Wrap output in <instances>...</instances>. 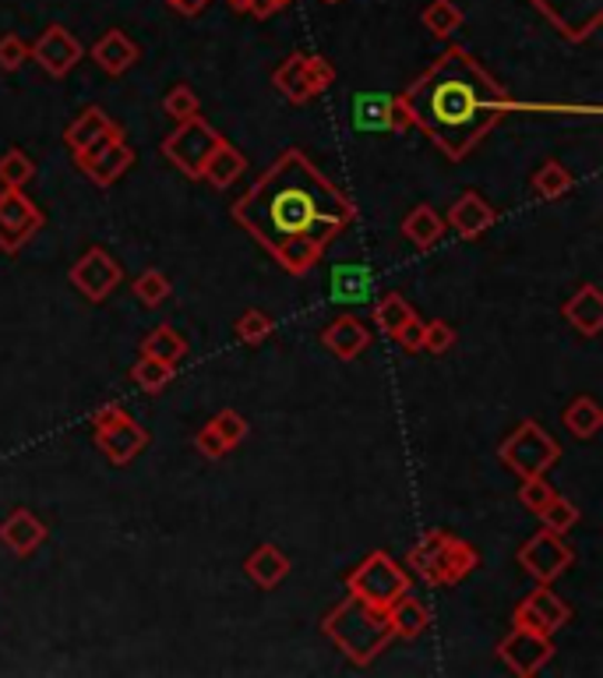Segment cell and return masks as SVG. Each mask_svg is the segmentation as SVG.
I'll list each match as a JSON object with an SVG mask.
<instances>
[{"label": "cell", "mask_w": 603, "mask_h": 678, "mask_svg": "<svg viewBox=\"0 0 603 678\" xmlns=\"http://www.w3.org/2000/svg\"><path fill=\"white\" fill-rule=\"evenodd\" d=\"M230 216L289 276H307L353 226L357 205L304 149H286L234 202Z\"/></svg>", "instance_id": "1"}, {"label": "cell", "mask_w": 603, "mask_h": 678, "mask_svg": "<svg viewBox=\"0 0 603 678\" xmlns=\"http://www.w3.org/2000/svg\"><path fill=\"white\" fill-rule=\"evenodd\" d=\"M409 125L421 128L448 159H466L515 110V99L481 60L448 47L399 92Z\"/></svg>", "instance_id": "2"}, {"label": "cell", "mask_w": 603, "mask_h": 678, "mask_svg": "<svg viewBox=\"0 0 603 678\" xmlns=\"http://www.w3.org/2000/svg\"><path fill=\"white\" fill-rule=\"evenodd\" d=\"M322 632L336 643L349 665L367 668L374 657L385 654V647L395 640V632L385 619V608H374L360 598H343L336 608H328L322 619Z\"/></svg>", "instance_id": "3"}, {"label": "cell", "mask_w": 603, "mask_h": 678, "mask_svg": "<svg viewBox=\"0 0 603 678\" xmlns=\"http://www.w3.org/2000/svg\"><path fill=\"white\" fill-rule=\"evenodd\" d=\"M481 566V551L448 530H427L406 554V569H413L431 587H455Z\"/></svg>", "instance_id": "4"}, {"label": "cell", "mask_w": 603, "mask_h": 678, "mask_svg": "<svg viewBox=\"0 0 603 678\" xmlns=\"http://www.w3.org/2000/svg\"><path fill=\"white\" fill-rule=\"evenodd\" d=\"M346 590L353 593V598H360L374 608H388L392 601H399L403 593L413 590V577H409V569L395 562L388 551H370L349 569Z\"/></svg>", "instance_id": "5"}, {"label": "cell", "mask_w": 603, "mask_h": 678, "mask_svg": "<svg viewBox=\"0 0 603 678\" xmlns=\"http://www.w3.org/2000/svg\"><path fill=\"white\" fill-rule=\"evenodd\" d=\"M497 460H502L515 478H533V474H547L551 466L561 460V445L551 431L526 417L512 428V435L497 445Z\"/></svg>", "instance_id": "6"}, {"label": "cell", "mask_w": 603, "mask_h": 678, "mask_svg": "<svg viewBox=\"0 0 603 678\" xmlns=\"http://www.w3.org/2000/svg\"><path fill=\"white\" fill-rule=\"evenodd\" d=\"M273 86L279 89L283 99L294 102V107H304V102L318 99L322 92L336 86V68L318 53H289L273 71Z\"/></svg>", "instance_id": "7"}, {"label": "cell", "mask_w": 603, "mask_h": 678, "mask_svg": "<svg viewBox=\"0 0 603 678\" xmlns=\"http://www.w3.org/2000/svg\"><path fill=\"white\" fill-rule=\"evenodd\" d=\"M223 141V135L209 125L205 117L180 120V125L162 138V156L170 167H177L187 180H201L205 159L212 156V149Z\"/></svg>", "instance_id": "8"}, {"label": "cell", "mask_w": 603, "mask_h": 678, "mask_svg": "<svg viewBox=\"0 0 603 678\" xmlns=\"http://www.w3.org/2000/svg\"><path fill=\"white\" fill-rule=\"evenodd\" d=\"M518 569H526L536 583H554L557 577H565L575 562V551L565 544V533H554L540 527L533 538L523 541V548L515 551Z\"/></svg>", "instance_id": "9"}, {"label": "cell", "mask_w": 603, "mask_h": 678, "mask_svg": "<svg viewBox=\"0 0 603 678\" xmlns=\"http://www.w3.org/2000/svg\"><path fill=\"white\" fill-rule=\"evenodd\" d=\"M43 223H47V213L26 195V188L0 191V252L18 255L43 230Z\"/></svg>", "instance_id": "10"}, {"label": "cell", "mask_w": 603, "mask_h": 678, "mask_svg": "<svg viewBox=\"0 0 603 678\" xmlns=\"http://www.w3.org/2000/svg\"><path fill=\"white\" fill-rule=\"evenodd\" d=\"M349 125L360 135H403L413 128L399 92H357L349 102Z\"/></svg>", "instance_id": "11"}, {"label": "cell", "mask_w": 603, "mask_h": 678, "mask_svg": "<svg viewBox=\"0 0 603 678\" xmlns=\"http://www.w3.org/2000/svg\"><path fill=\"white\" fill-rule=\"evenodd\" d=\"M530 4L544 14L569 43H586L603 22V0H530Z\"/></svg>", "instance_id": "12"}, {"label": "cell", "mask_w": 603, "mask_h": 678, "mask_svg": "<svg viewBox=\"0 0 603 678\" xmlns=\"http://www.w3.org/2000/svg\"><path fill=\"white\" fill-rule=\"evenodd\" d=\"M75 163L96 188H113V184L135 167V146L123 138V131H117L110 138H102L89 153L75 156Z\"/></svg>", "instance_id": "13"}, {"label": "cell", "mask_w": 603, "mask_h": 678, "mask_svg": "<svg viewBox=\"0 0 603 678\" xmlns=\"http://www.w3.org/2000/svg\"><path fill=\"white\" fill-rule=\"evenodd\" d=\"M71 283L78 286V294L86 301L102 304L123 283V269L107 248H99L96 244V248H89L71 265Z\"/></svg>", "instance_id": "14"}, {"label": "cell", "mask_w": 603, "mask_h": 678, "mask_svg": "<svg viewBox=\"0 0 603 678\" xmlns=\"http://www.w3.org/2000/svg\"><path fill=\"white\" fill-rule=\"evenodd\" d=\"M81 57H86L81 39L71 29L57 26V22L39 32V39L29 47V60H36V65L43 68L50 78H68L78 68Z\"/></svg>", "instance_id": "15"}, {"label": "cell", "mask_w": 603, "mask_h": 678, "mask_svg": "<svg viewBox=\"0 0 603 678\" xmlns=\"http://www.w3.org/2000/svg\"><path fill=\"white\" fill-rule=\"evenodd\" d=\"M569 619H572V608L561 601L547 583H536V590H530L512 611V622L518 629H533L544 636H554L557 629H565Z\"/></svg>", "instance_id": "16"}, {"label": "cell", "mask_w": 603, "mask_h": 678, "mask_svg": "<svg viewBox=\"0 0 603 678\" xmlns=\"http://www.w3.org/2000/svg\"><path fill=\"white\" fill-rule=\"evenodd\" d=\"M497 657L505 661V668L518 678H533L554 657V640L544 632L533 629H512L502 643H497Z\"/></svg>", "instance_id": "17"}, {"label": "cell", "mask_w": 603, "mask_h": 678, "mask_svg": "<svg viewBox=\"0 0 603 678\" xmlns=\"http://www.w3.org/2000/svg\"><path fill=\"white\" fill-rule=\"evenodd\" d=\"M497 223V209L481 195V191H463L448 205V216H445V226L463 240H476L484 237L491 226Z\"/></svg>", "instance_id": "18"}, {"label": "cell", "mask_w": 603, "mask_h": 678, "mask_svg": "<svg viewBox=\"0 0 603 678\" xmlns=\"http://www.w3.org/2000/svg\"><path fill=\"white\" fill-rule=\"evenodd\" d=\"M96 445L113 466H123L149 445V431H145L131 414H123L120 421H113L107 428H96Z\"/></svg>", "instance_id": "19"}, {"label": "cell", "mask_w": 603, "mask_h": 678, "mask_svg": "<svg viewBox=\"0 0 603 678\" xmlns=\"http://www.w3.org/2000/svg\"><path fill=\"white\" fill-rule=\"evenodd\" d=\"M47 523L36 517L32 509L18 505L11 509L4 523H0V544H4L11 554H18V559H29V554H36L39 548L47 544Z\"/></svg>", "instance_id": "20"}, {"label": "cell", "mask_w": 603, "mask_h": 678, "mask_svg": "<svg viewBox=\"0 0 603 678\" xmlns=\"http://www.w3.org/2000/svg\"><path fill=\"white\" fill-rule=\"evenodd\" d=\"M120 128L113 125V117L107 110H102V107H86L65 128V146H68L71 156H81V153H89L92 146H99L102 138H110Z\"/></svg>", "instance_id": "21"}, {"label": "cell", "mask_w": 603, "mask_h": 678, "mask_svg": "<svg viewBox=\"0 0 603 678\" xmlns=\"http://www.w3.org/2000/svg\"><path fill=\"white\" fill-rule=\"evenodd\" d=\"M89 53H92V60H96V65L107 71L110 78H120L123 71H131V68L138 65L141 47L135 43L128 32L110 29V32H102V36L96 39Z\"/></svg>", "instance_id": "22"}, {"label": "cell", "mask_w": 603, "mask_h": 678, "mask_svg": "<svg viewBox=\"0 0 603 678\" xmlns=\"http://www.w3.org/2000/svg\"><path fill=\"white\" fill-rule=\"evenodd\" d=\"M322 343H325V351L336 354L339 361H357V357L367 351V346H370V333H367V325H364L360 318L339 315V318H332V322L325 325Z\"/></svg>", "instance_id": "23"}, {"label": "cell", "mask_w": 603, "mask_h": 678, "mask_svg": "<svg viewBox=\"0 0 603 678\" xmlns=\"http://www.w3.org/2000/svg\"><path fill=\"white\" fill-rule=\"evenodd\" d=\"M561 315H565V322L575 328V333L582 336H600L603 333V294L600 286L593 283H582L579 291L565 301V307H561Z\"/></svg>", "instance_id": "24"}, {"label": "cell", "mask_w": 603, "mask_h": 678, "mask_svg": "<svg viewBox=\"0 0 603 678\" xmlns=\"http://www.w3.org/2000/svg\"><path fill=\"white\" fill-rule=\"evenodd\" d=\"M244 174H247V156L226 138L212 149V156L205 159V167H201V180H209L216 191H230Z\"/></svg>", "instance_id": "25"}, {"label": "cell", "mask_w": 603, "mask_h": 678, "mask_svg": "<svg viewBox=\"0 0 603 678\" xmlns=\"http://www.w3.org/2000/svg\"><path fill=\"white\" fill-rule=\"evenodd\" d=\"M244 572L247 580L261 590H276L286 577H289V559L276 548V544H258L251 554L244 559Z\"/></svg>", "instance_id": "26"}, {"label": "cell", "mask_w": 603, "mask_h": 678, "mask_svg": "<svg viewBox=\"0 0 603 678\" xmlns=\"http://www.w3.org/2000/svg\"><path fill=\"white\" fill-rule=\"evenodd\" d=\"M385 619L395 632V640H417V636L427 632L431 626V611L421 598H413V593H403L399 601H392L385 608Z\"/></svg>", "instance_id": "27"}, {"label": "cell", "mask_w": 603, "mask_h": 678, "mask_svg": "<svg viewBox=\"0 0 603 678\" xmlns=\"http://www.w3.org/2000/svg\"><path fill=\"white\" fill-rule=\"evenodd\" d=\"M374 294V273L367 265H339L332 273V301L346 304V307H357L364 301H370Z\"/></svg>", "instance_id": "28"}, {"label": "cell", "mask_w": 603, "mask_h": 678, "mask_svg": "<svg viewBox=\"0 0 603 678\" xmlns=\"http://www.w3.org/2000/svg\"><path fill=\"white\" fill-rule=\"evenodd\" d=\"M403 234H406V240L413 244V248L431 252L434 244H442V237L448 234V226H445V216L438 209H431V205H417V209L403 219Z\"/></svg>", "instance_id": "29"}, {"label": "cell", "mask_w": 603, "mask_h": 678, "mask_svg": "<svg viewBox=\"0 0 603 678\" xmlns=\"http://www.w3.org/2000/svg\"><path fill=\"white\" fill-rule=\"evenodd\" d=\"M561 421H565L569 428V435L572 439H596L600 435V428H603V410L593 396H575L569 406H565V414H561Z\"/></svg>", "instance_id": "30"}, {"label": "cell", "mask_w": 603, "mask_h": 678, "mask_svg": "<svg viewBox=\"0 0 603 678\" xmlns=\"http://www.w3.org/2000/svg\"><path fill=\"white\" fill-rule=\"evenodd\" d=\"M177 379V364L170 361H159V357H149V354H141L135 364H131V382L141 389V393H162L166 385H170Z\"/></svg>", "instance_id": "31"}, {"label": "cell", "mask_w": 603, "mask_h": 678, "mask_svg": "<svg viewBox=\"0 0 603 678\" xmlns=\"http://www.w3.org/2000/svg\"><path fill=\"white\" fill-rule=\"evenodd\" d=\"M572 184H575V174L565 167L561 159H547L544 167H540L530 180V188L536 198H544V202H554L561 195H569L572 191Z\"/></svg>", "instance_id": "32"}, {"label": "cell", "mask_w": 603, "mask_h": 678, "mask_svg": "<svg viewBox=\"0 0 603 678\" xmlns=\"http://www.w3.org/2000/svg\"><path fill=\"white\" fill-rule=\"evenodd\" d=\"M409 318H417V312H413V304L403 297V294H385L378 304H374V322H378V333L395 340L399 336V328L409 322Z\"/></svg>", "instance_id": "33"}, {"label": "cell", "mask_w": 603, "mask_h": 678, "mask_svg": "<svg viewBox=\"0 0 603 678\" xmlns=\"http://www.w3.org/2000/svg\"><path fill=\"white\" fill-rule=\"evenodd\" d=\"M463 8L455 4V0H431V4L421 11V22L431 36H438V39H448L463 29Z\"/></svg>", "instance_id": "34"}, {"label": "cell", "mask_w": 603, "mask_h": 678, "mask_svg": "<svg viewBox=\"0 0 603 678\" xmlns=\"http://www.w3.org/2000/svg\"><path fill=\"white\" fill-rule=\"evenodd\" d=\"M141 354L159 357V361H170V364H180L187 357V340L177 333L174 325H156L152 333L141 340Z\"/></svg>", "instance_id": "35"}, {"label": "cell", "mask_w": 603, "mask_h": 678, "mask_svg": "<svg viewBox=\"0 0 603 678\" xmlns=\"http://www.w3.org/2000/svg\"><path fill=\"white\" fill-rule=\"evenodd\" d=\"M234 333H237V340L244 346H261V343H268V340L276 336V318L258 312V307H247V312L237 318Z\"/></svg>", "instance_id": "36"}, {"label": "cell", "mask_w": 603, "mask_h": 678, "mask_svg": "<svg viewBox=\"0 0 603 678\" xmlns=\"http://www.w3.org/2000/svg\"><path fill=\"white\" fill-rule=\"evenodd\" d=\"M36 177V163L26 149L0 153V188H26Z\"/></svg>", "instance_id": "37"}, {"label": "cell", "mask_w": 603, "mask_h": 678, "mask_svg": "<svg viewBox=\"0 0 603 678\" xmlns=\"http://www.w3.org/2000/svg\"><path fill=\"white\" fill-rule=\"evenodd\" d=\"M536 520L544 530H554V533H569L575 523H579V509L575 502H569L565 495H554L544 509L536 512Z\"/></svg>", "instance_id": "38"}, {"label": "cell", "mask_w": 603, "mask_h": 678, "mask_svg": "<svg viewBox=\"0 0 603 678\" xmlns=\"http://www.w3.org/2000/svg\"><path fill=\"white\" fill-rule=\"evenodd\" d=\"M131 291L141 304H149V307H159L166 297L174 294V286H170V276L159 273V269H145L135 283H131Z\"/></svg>", "instance_id": "39"}, {"label": "cell", "mask_w": 603, "mask_h": 678, "mask_svg": "<svg viewBox=\"0 0 603 678\" xmlns=\"http://www.w3.org/2000/svg\"><path fill=\"white\" fill-rule=\"evenodd\" d=\"M162 114L174 117L180 125V120H191V117L201 114V99H198V92L191 86H174L170 92L162 96Z\"/></svg>", "instance_id": "40"}, {"label": "cell", "mask_w": 603, "mask_h": 678, "mask_svg": "<svg viewBox=\"0 0 603 678\" xmlns=\"http://www.w3.org/2000/svg\"><path fill=\"white\" fill-rule=\"evenodd\" d=\"M554 495H557V491H554V484L547 481V474L518 478V502H523V509L533 512V517H536V512L544 509Z\"/></svg>", "instance_id": "41"}, {"label": "cell", "mask_w": 603, "mask_h": 678, "mask_svg": "<svg viewBox=\"0 0 603 678\" xmlns=\"http://www.w3.org/2000/svg\"><path fill=\"white\" fill-rule=\"evenodd\" d=\"M26 60H29V43L22 36H14V32L0 36V71H8V75L22 71Z\"/></svg>", "instance_id": "42"}, {"label": "cell", "mask_w": 603, "mask_h": 678, "mask_svg": "<svg viewBox=\"0 0 603 678\" xmlns=\"http://www.w3.org/2000/svg\"><path fill=\"white\" fill-rule=\"evenodd\" d=\"M452 343H455V328H452L445 318L424 322V351H427V354L442 357V354L452 351Z\"/></svg>", "instance_id": "43"}, {"label": "cell", "mask_w": 603, "mask_h": 678, "mask_svg": "<svg viewBox=\"0 0 603 678\" xmlns=\"http://www.w3.org/2000/svg\"><path fill=\"white\" fill-rule=\"evenodd\" d=\"M212 424H216V431L226 439V445H230V449L247 439V417L237 414V410H219V414L212 417Z\"/></svg>", "instance_id": "44"}, {"label": "cell", "mask_w": 603, "mask_h": 678, "mask_svg": "<svg viewBox=\"0 0 603 678\" xmlns=\"http://www.w3.org/2000/svg\"><path fill=\"white\" fill-rule=\"evenodd\" d=\"M195 449H198V456H205V460H223L226 452H230V445H226V439L219 435L212 421L205 424V428H198V435H195Z\"/></svg>", "instance_id": "45"}, {"label": "cell", "mask_w": 603, "mask_h": 678, "mask_svg": "<svg viewBox=\"0 0 603 678\" xmlns=\"http://www.w3.org/2000/svg\"><path fill=\"white\" fill-rule=\"evenodd\" d=\"M395 343H399L403 354H421V351H424V322H421V318H409V322L399 328Z\"/></svg>", "instance_id": "46"}, {"label": "cell", "mask_w": 603, "mask_h": 678, "mask_svg": "<svg viewBox=\"0 0 603 678\" xmlns=\"http://www.w3.org/2000/svg\"><path fill=\"white\" fill-rule=\"evenodd\" d=\"M123 414H128V410H123L120 403H102L99 410H92V417H89V421H92V431H96V428H107V424H113V421H120Z\"/></svg>", "instance_id": "47"}, {"label": "cell", "mask_w": 603, "mask_h": 678, "mask_svg": "<svg viewBox=\"0 0 603 678\" xmlns=\"http://www.w3.org/2000/svg\"><path fill=\"white\" fill-rule=\"evenodd\" d=\"M162 4H170L184 18H195V14H201L205 8H209V0H162Z\"/></svg>", "instance_id": "48"}, {"label": "cell", "mask_w": 603, "mask_h": 678, "mask_svg": "<svg viewBox=\"0 0 603 678\" xmlns=\"http://www.w3.org/2000/svg\"><path fill=\"white\" fill-rule=\"evenodd\" d=\"M230 8H234V11H244V8H247V0H230Z\"/></svg>", "instance_id": "49"}, {"label": "cell", "mask_w": 603, "mask_h": 678, "mask_svg": "<svg viewBox=\"0 0 603 678\" xmlns=\"http://www.w3.org/2000/svg\"><path fill=\"white\" fill-rule=\"evenodd\" d=\"M276 4H279V8H286V4H294V0H276Z\"/></svg>", "instance_id": "50"}, {"label": "cell", "mask_w": 603, "mask_h": 678, "mask_svg": "<svg viewBox=\"0 0 603 678\" xmlns=\"http://www.w3.org/2000/svg\"><path fill=\"white\" fill-rule=\"evenodd\" d=\"M328 4H336V0H328Z\"/></svg>", "instance_id": "51"}]
</instances>
